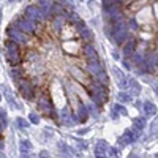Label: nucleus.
Returning a JSON list of instances; mask_svg holds the SVG:
<instances>
[{
	"label": "nucleus",
	"mask_w": 158,
	"mask_h": 158,
	"mask_svg": "<svg viewBox=\"0 0 158 158\" xmlns=\"http://www.w3.org/2000/svg\"><path fill=\"white\" fill-rule=\"evenodd\" d=\"M71 75L75 76V78L78 79L79 82H85V79H87V78H85V75H84V73L81 71L79 68H71Z\"/></svg>",
	"instance_id": "1"
},
{
	"label": "nucleus",
	"mask_w": 158,
	"mask_h": 158,
	"mask_svg": "<svg viewBox=\"0 0 158 158\" xmlns=\"http://www.w3.org/2000/svg\"><path fill=\"white\" fill-rule=\"evenodd\" d=\"M144 111H146V114H147V116H153V114L157 112L155 106H153L152 103H146V106H144Z\"/></svg>",
	"instance_id": "2"
},
{
	"label": "nucleus",
	"mask_w": 158,
	"mask_h": 158,
	"mask_svg": "<svg viewBox=\"0 0 158 158\" xmlns=\"http://www.w3.org/2000/svg\"><path fill=\"white\" fill-rule=\"evenodd\" d=\"M105 149H106V142H105V141H100L98 146H96V155H98V157H103Z\"/></svg>",
	"instance_id": "3"
},
{
	"label": "nucleus",
	"mask_w": 158,
	"mask_h": 158,
	"mask_svg": "<svg viewBox=\"0 0 158 158\" xmlns=\"http://www.w3.org/2000/svg\"><path fill=\"white\" fill-rule=\"evenodd\" d=\"M119 100H122V101H130V100H131V96L127 95V93H120V95H119Z\"/></svg>",
	"instance_id": "4"
},
{
	"label": "nucleus",
	"mask_w": 158,
	"mask_h": 158,
	"mask_svg": "<svg viewBox=\"0 0 158 158\" xmlns=\"http://www.w3.org/2000/svg\"><path fill=\"white\" fill-rule=\"evenodd\" d=\"M109 153H111V155H112V157H116L117 150H116V149H111V150H109Z\"/></svg>",
	"instance_id": "5"
}]
</instances>
